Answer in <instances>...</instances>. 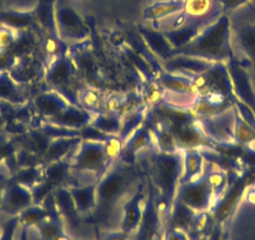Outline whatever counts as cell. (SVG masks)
I'll return each instance as SVG.
<instances>
[{"mask_svg":"<svg viewBox=\"0 0 255 240\" xmlns=\"http://www.w3.org/2000/svg\"><path fill=\"white\" fill-rule=\"evenodd\" d=\"M150 149H156L155 140L149 125H144L143 123L124 141L119 159L125 163L136 164L139 154Z\"/></svg>","mask_w":255,"mask_h":240,"instance_id":"12","label":"cell"},{"mask_svg":"<svg viewBox=\"0 0 255 240\" xmlns=\"http://www.w3.org/2000/svg\"><path fill=\"white\" fill-rule=\"evenodd\" d=\"M123 119L114 113H94L90 125L97 128L107 135H119L122 130Z\"/></svg>","mask_w":255,"mask_h":240,"instance_id":"31","label":"cell"},{"mask_svg":"<svg viewBox=\"0 0 255 240\" xmlns=\"http://www.w3.org/2000/svg\"><path fill=\"white\" fill-rule=\"evenodd\" d=\"M93 115H94V113L84 109L80 105L69 104L60 114L48 120H44V121L54 124V125L63 126V128L80 130L84 126H87L88 124H90Z\"/></svg>","mask_w":255,"mask_h":240,"instance_id":"15","label":"cell"},{"mask_svg":"<svg viewBox=\"0 0 255 240\" xmlns=\"http://www.w3.org/2000/svg\"><path fill=\"white\" fill-rule=\"evenodd\" d=\"M51 194L55 200L56 209H58L63 220H67V224L72 228L79 227L82 215L79 214L77 207H75L74 199L70 194L69 188H55V189H53Z\"/></svg>","mask_w":255,"mask_h":240,"instance_id":"22","label":"cell"},{"mask_svg":"<svg viewBox=\"0 0 255 240\" xmlns=\"http://www.w3.org/2000/svg\"><path fill=\"white\" fill-rule=\"evenodd\" d=\"M159 84L165 89V92L170 94L179 95V97H189V95H197L195 94L194 85L191 78L185 77V75L174 74V73L165 72L161 70L158 74Z\"/></svg>","mask_w":255,"mask_h":240,"instance_id":"23","label":"cell"},{"mask_svg":"<svg viewBox=\"0 0 255 240\" xmlns=\"http://www.w3.org/2000/svg\"><path fill=\"white\" fill-rule=\"evenodd\" d=\"M9 9L15 10H33L38 6L39 0H4Z\"/></svg>","mask_w":255,"mask_h":240,"instance_id":"39","label":"cell"},{"mask_svg":"<svg viewBox=\"0 0 255 240\" xmlns=\"http://www.w3.org/2000/svg\"><path fill=\"white\" fill-rule=\"evenodd\" d=\"M146 197H148V189H146V180L144 179L136 188L135 192L128 198V200L123 205L120 230L129 235L138 230L144 214Z\"/></svg>","mask_w":255,"mask_h":240,"instance_id":"9","label":"cell"},{"mask_svg":"<svg viewBox=\"0 0 255 240\" xmlns=\"http://www.w3.org/2000/svg\"><path fill=\"white\" fill-rule=\"evenodd\" d=\"M164 94H165V89L159 84L156 79L148 80L140 93L141 99L149 109H153V108L160 105L164 100Z\"/></svg>","mask_w":255,"mask_h":240,"instance_id":"34","label":"cell"},{"mask_svg":"<svg viewBox=\"0 0 255 240\" xmlns=\"http://www.w3.org/2000/svg\"><path fill=\"white\" fill-rule=\"evenodd\" d=\"M130 235L127 234L123 230H114V232H109L104 235L100 240H129Z\"/></svg>","mask_w":255,"mask_h":240,"instance_id":"42","label":"cell"},{"mask_svg":"<svg viewBox=\"0 0 255 240\" xmlns=\"http://www.w3.org/2000/svg\"><path fill=\"white\" fill-rule=\"evenodd\" d=\"M21 35V31L8 25H0V51H8L15 45Z\"/></svg>","mask_w":255,"mask_h":240,"instance_id":"37","label":"cell"},{"mask_svg":"<svg viewBox=\"0 0 255 240\" xmlns=\"http://www.w3.org/2000/svg\"><path fill=\"white\" fill-rule=\"evenodd\" d=\"M143 170L136 164H129L119 158L113 161L97 183V208L92 217L100 224H108L110 217L122 208L128 198L144 180Z\"/></svg>","mask_w":255,"mask_h":240,"instance_id":"2","label":"cell"},{"mask_svg":"<svg viewBox=\"0 0 255 240\" xmlns=\"http://www.w3.org/2000/svg\"><path fill=\"white\" fill-rule=\"evenodd\" d=\"M67 160L70 163L75 179L88 175L92 176L95 182L104 175L114 161L108 154L105 141L85 139H82L78 148Z\"/></svg>","mask_w":255,"mask_h":240,"instance_id":"4","label":"cell"},{"mask_svg":"<svg viewBox=\"0 0 255 240\" xmlns=\"http://www.w3.org/2000/svg\"><path fill=\"white\" fill-rule=\"evenodd\" d=\"M54 19L56 34L65 43H83L89 38L90 28L88 23L65 0H55Z\"/></svg>","mask_w":255,"mask_h":240,"instance_id":"6","label":"cell"},{"mask_svg":"<svg viewBox=\"0 0 255 240\" xmlns=\"http://www.w3.org/2000/svg\"><path fill=\"white\" fill-rule=\"evenodd\" d=\"M110 43H112L113 45L123 48V46L127 44V38H125L124 33H122L120 30H115L114 33L110 35Z\"/></svg>","mask_w":255,"mask_h":240,"instance_id":"43","label":"cell"},{"mask_svg":"<svg viewBox=\"0 0 255 240\" xmlns=\"http://www.w3.org/2000/svg\"><path fill=\"white\" fill-rule=\"evenodd\" d=\"M165 228V223L154 202L153 193L148 187V197L140 225L136 230V240H163Z\"/></svg>","mask_w":255,"mask_h":240,"instance_id":"10","label":"cell"},{"mask_svg":"<svg viewBox=\"0 0 255 240\" xmlns=\"http://www.w3.org/2000/svg\"><path fill=\"white\" fill-rule=\"evenodd\" d=\"M13 180L31 190L35 185L40 184L44 180V165L26 166L15 174Z\"/></svg>","mask_w":255,"mask_h":240,"instance_id":"33","label":"cell"},{"mask_svg":"<svg viewBox=\"0 0 255 240\" xmlns=\"http://www.w3.org/2000/svg\"><path fill=\"white\" fill-rule=\"evenodd\" d=\"M8 178L3 173H0V212H1V203H3V195L5 192V188L8 185Z\"/></svg>","mask_w":255,"mask_h":240,"instance_id":"45","label":"cell"},{"mask_svg":"<svg viewBox=\"0 0 255 240\" xmlns=\"http://www.w3.org/2000/svg\"><path fill=\"white\" fill-rule=\"evenodd\" d=\"M136 31H138V35L145 43L146 48L150 50L151 54H154V56L160 59V62H164L168 58H170L174 48L169 43L166 36L164 35V31L146 28L143 25L136 26Z\"/></svg>","mask_w":255,"mask_h":240,"instance_id":"19","label":"cell"},{"mask_svg":"<svg viewBox=\"0 0 255 240\" xmlns=\"http://www.w3.org/2000/svg\"><path fill=\"white\" fill-rule=\"evenodd\" d=\"M34 204L33 194L29 188L10 180L5 188L1 203V212L10 217H16L24 209Z\"/></svg>","mask_w":255,"mask_h":240,"instance_id":"14","label":"cell"},{"mask_svg":"<svg viewBox=\"0 0 255 240\" xmlns=\"http://www.w3.org/2000/svg\"><path fill=\"white\" fill-rule=\"evenodd\" d=\"M198 126L204 134L205 138L213 144L222 146L234 145V125H235V108L224 110L213 117L197 120Z\"/></svg>","mask_w":255,"mask_h":240,"instance_id":"7","label":"cell"},{"mask_svg":"<svg viewBox=\"0 0 255 240\" xmlns=\"http://www.w3.org/2000/svg\"><path fill=\"white\" fill-rule=\"evenodd\" d=\"M227 67L229 70L230 79H232L235 98L248 105L255 114V90L247 68L242 63L238 62L237 58L229 60L227 63Z\"/></svg>","mask_w":255,"mask_h":240,"instance_id":"11","label":"cell"},{"mask_svg":"<svg viewBox=\"0 0 255 240\" xmlns=\"http://www.w3.org/2000/svg\"><path fill=\"white\" fill-rule=\"evenodd\" d=\"M217 16H210V18L191 21L189 24H183V25L171 29V30H165L164 31V35L166 36V39H168L169 43L171 44L174 49H180L183 46L188 45L190 41H193L197 38L198 34L210 23L208 20H213Z\"/></svg>","mask_w":255,"mask_h":240,"instance_id":"17","label":"cell"},{"mask_svg":"<svg viewBox=\"0 0 255 240\" xmlns=\"http://www.w3.org/2000/svg\"><path fill=\"white\" fill-rule=\"evenodd\" d=\"M138 159L141 160L140 169L146 174L148 187L153 193L154 202L166 225L180 185L183 150L164 153L158 149H150L139 154Z\"/></svg>","mask_w":255,"mask_h":240,"instance_id":"1","label":"cell"},{"mask_svg":"<svg viewBox=\"0 0 255 240\" xmlns=\"http://www.w3.org/2000/svg\"><path fill=\"white\" fill-rule=\"evenodd\" d=\"M69 104L72 103L67 98H64L60 93L54 89L39 93L34 99V107L44 120H48L60 114Z\"/></svg>","mask_w":255,"mask_h":240,"instance_id":"18","label":"cell"},{"mask_svg":"<svg viewBox=\"0 0 255 240\" xmlns=\"http://www.w3.org/2000/svg\"><path fill=\"white\" fill-rule=\"evenodd\" d=\"M103 102H104V98L102 97L98 89L85 88L78 92V104L89 112L97 113L98 109H102Z\"/></svg>","mask_w":255,"mask_h":240,"instance_id":"35","label":"cell"},{"mask_svg":"<svg viewBox=\"0 0 255 240\" xmlns=\"http://www.w3.org/2000/svg\"><path fill=\"white\" fill-rule=\"evenodd\" d=\"M214 215L210 210L198 212L194 215L188 229V235L190 240H197L200 238H207L212 235L213 227H214Z\"/></svg>","mask_w":255,"mask_h":240,"instance_id":"30","label":"cell"},{"mask_svg":"<svg viewBox=\"0 0 255 240\" xmlns=\"http://www.w3.org/2000/svg\"><path fill=\"white\" fill-rule=\"evenodd\" d=\"M205 175L208 178L213 193H214L215 200L219 199L223 193L229 187V180H228V174L223 170H209L205 169ZM215 203V202H214Z\"/></svg>","mask_w":255,"mask_h":240,"instance_id":"36","label":"cell"},{"mask_svg":"<svg viewBox=\"0 0 255 240\" xmlns=\"http://www.w3.org/2000/svg\"><path fill=\"white\" fill-rule=\"evenodd\" d=\"M184 9V0H161L150 4L143 10V20L159 23L163 19L174 14L181 13Z\"/></svg>","mask_w":255,"mask_h":240,"instance_id":"25","label":"cell"},{"mask_svg":"<svg viewBox=\"0 0 255 240\" xmlns=\"http://www.w3.org/2000/svg\"><path fill=\"white\" fill-rule=\"evenodd\" d=\"M160 63L165 72L185 75V77L189 78H193L195 75H199L202 73L207 72L215 64V63L205 60V59L184 55V54H174L170 58Z\"/></svg>","mask_w":255,"mask_h":240,"instance_id":"13","label":"cell"},{"mask_svg":"<svg viewBox=\"0 0 255 240\" xmlns=\"http://www.w3.org/2000/svg\"><path fill=\"white\" fill-rule=\"evenodd\" d=\"M0 21L4 25H8L19 31L26 30L36 21V9H33V10L8 9V10L0 13Z\"/></svg>","mask_w":255,"mask_h":240,"instance_id":"27","label":"cell"},{"mask_svg":"<svg viewBox=\"0 0 255 240\" xmlns=\"http://www.w3.org/2000/svg\"><path fill=\"white\" fill-rule=\"evenodd\" d=\"M175 199L197 213L210 210L215 202L214 193L205 174L195 182L179 185Z\"/></svg>","mask_w":255,"mask_h":240,"instance_id":"8","label":"cell"},{"mask_svg":"<svg viewBox=\"0 0 255 240\" xmlns=\"http://www.w3.org/2000/svg\"><path fill=\"white\" fill-rule=\"evenodd\" d=\"M174 54L195 56L213 63H228L235 58L232 44V21L228 14L222 13L210 21L193 41L180 49H174Z\"/></svg>","mask_w":255,"mask_h":240,"instance_id":"3","label":"cell"},{"mask_svg":"<svg viewBox=\"0 0 255 240\" xmlns=\"http://www.w3.org/2000/svg\"><path fill=\"white\" fill-rule=\"evenodd\" d=\"M19 240H29L28 239V229L26 228H21L20 237H19Z\"/></svg>","mask_w":255,"mask_h":240,"instance_id":"46","label":"cell"},{"mask_svg":"<svg viewBox=\"0 0 255 240\" xmlns=\"http://www.w3.org/2000/svg\"><path fill=\"white\" fill-rule=\"evenodd\" d=\"M163 240H190L188 233L175 228H165Z\"/></svg>","mask_w":255,"mask_h":240,"instance_id":"41","label":"cell"},{"mask_svg":"<svg viewBox=\"0 0 255 240\" xmlns=\"http://www.w3.org/2000/svg\"><path fill=\"white\" fill-rule=\"evenodd\" d=\"M77 67L72 59L67 55L51 58L45 70V80L51 89L60 93L64 98H67L72 104H78V92L73 88L75 77H77Z\"/></svg>","mask_w":255,"mask_h":240,"instance_id":"5","label":"cell"},{"mask_svg":"<svg viewBox=\"0 0 255 240\" xmlns=\"http://www.w3.org/2000/svg\"><path fill=\"white\" fill-rule=\"evenodd\" d=\"M74 240H82V239H74Z\"/></svg>","mask_w":255,"mask_h":240,"instance_id":"47","label":"cell"},{"mask_svg":"<svg viewBox=\"0 0 255 240\" xmlns=\"http://www.w3.org/2000/svg\"><path fill=\"white\" fill-rule=\"evenodd\" d=\"M97 183L98 182H94L90 184L69 188L75 207L82 217L84 215L92 217L97 208Z\"/></svg>","mask_w":255,"mask_h":240,"instance_id":"24","label":"cell"},{"mask_svg":"<svg viewBox=\"0 0 255 240\" xmlns=\"http://www.w3.org/2000/svg\"><path fill=\"white\" fill-rule=\"evenodd\" d=\"M44 182L51 188L77 187L72 166L68 160H59L44 165Z\"/></svg>","mask_w":255,"mask_h":240,"instance_id":"16","label":"cell"},{"mask_svg":"<svg viewBox=\"0 0 255 240\" xmlns=\"http://www.w3.org/2000/svg\"><path fill=\"white\" fill-rule=\"evenodd\" d=\"M36 229L43 240H74L64 230L63 218L56 208L43 223L36 227Z\"/></svg>","mask_w":255,"mask_h":240,"instance_id":"26","label":"cell"},{"mask_svg":"<svg viewBox=\"0 0 255 240\" xmlns=\"http://www.w3.org/2000/svg\"><path fill=\"white\" fill-rule=\"evenodd\" d=\"M183 150V174L180 184L195 182L205 174V159L198 148L181 149Z\"/></svg>","mask_w":255,"mask_h":240,"instance_id":"21","label":"cell"},{"mask_svg":"<svg viewBox=\"0 0 255 240\" xmlns=\"http://www.w3.org/2000/svg\"><path fill=\"white\" fill-rule=\"evenodd\" d=\"M217 0H184V9L180 19H205L218 16L217 11H213ZM220 15V14H219Z\"/></svg>","mask_w":255,"mask_h":240,"instance_id":"29","label":"cell"},{"mask_svg":"<svg viewBox=\"0 0 255 240\" xmlns=\"http://www.w3.org/2000/svg\"><path fill=\"white\" fill-rule=\"evenodd\" d=\"M237 40L248 60L255 65V24L242 26L237 33Z\"/></svg>","mask_w":255,"mask_h":240,"instance_id":"32","label":"cell"},{"mask_svg":"<svg viewBox=\"0 0 255 240\" xmlns=\"http://www.w3.org/2000/svg\"><path fill=\"white\" fill-rule=\"evenodd\" d=\"M80 141H82L80 136H60V138L51 139L46 150L41 155L43 165L53 161L67 160L73 151L78 148Z\"/></svg>","mask_w":255,"mask_h":240,"instance_id":"20","label":"cell"},{"mask_svg":"<svg viewBox=\"0 0 255 240\" xmlns=\"http://www.w3.org/2000/svg\"><path fill=\"white\" fill-rule=\"evenodd\" d=\"M14 151V148L11 144H4L0 145V163L3 161V159H6L9 155H11Z\"/></svg>","mask_w":255,"mask_h":240,"instance_id":"44","label":"cell"},{"mask_svg":"<svg viewBox=\"0 0 255 240\" xmlns=\"http://www.w3.org/2000/svg\"><path fill=\"white\" fill-rule=\"evenodd\" d=\"M0 99L11 104H23L26 102L25 92L8 72H0Z\"/></svg>","mask_w":255,"mask_h":240,"instance_id":"28","label":"cell"},{"mask_svg":"<svg viewBox=\"0 0 255 240\" xmlns=\"http://www.w3.org/2000/svg\"><path fill=\"white\" fill-rule=\"evenodd\" d=\"M18 227V215L16 217H10V219H8L4 223L3 229H1V233H0V240H14V235H15Z\"/></svg>","mask_w":255,"mask_h":240,"instance_id":"38","label":"cell"},{"mask_svg":"<svg viewBox=\"0 0 255 240\" xmlns=\"http://www.w3.org/2000/svg\"><path fill=\"white\" fill-rule=\"evenodd\" d=\"M250 0H218L220 9H222V11L224 14L230 13V11L235 10V9L240 8V6L245 5Z\"/></svg>","mask_w":255,"mask_h":240,"instance_id":"40","label":"cell"}]
</instances>
